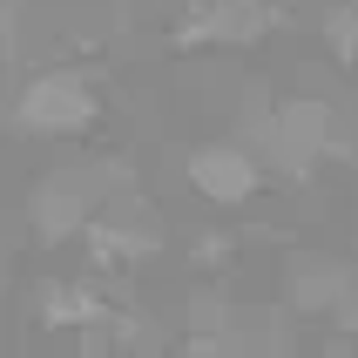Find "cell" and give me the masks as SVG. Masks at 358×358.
Returning <instances> with one entry per match:
<instances>
[{"instance_id": "cell-1", "label": "cell", "mask_w": 358, "mask_h": 358, "mask_svg": "<svg viewBox=\"0 0 358 358\" xmlns=\"http://www.w3.org/2000/svg\"><path fill=\"white\" fill-rule=\"evenodd\" d=\"M101 115V95L81 68H34L7 101V122L20 136H88Z\"/></svg>"}, {"instance_id": "cell-2", "label": "cell", "mask_w": 358, "mask_h": 358, "mask_svg": "<svg viewBox=\"0 0 358 358\" xmlns=\"http://www.w3.org/2000/svg\"><path fill=\"white\" fill-rule=\"evenodd\" d=\"M182 182L210 210H250L271 189V162H264V149L250 136H210L182 156Z\"/></svg>"}, {"instance_id": "cell-3", "label": "cell", "mask_w": 358, "mask_h": 358, "mask_svg": "<svg viewBox=\"0 0 358 358\" xmlns=\"http://www.w3.org/2000/svg\"><path fill=\"white\" fill-rule=\"evenodd\" d=\"M101 169H55V176H41L20 203V217L34 230V243H75L88 237V223L108 210V182H95Z\"/></svg>"}, {"instance_id": "cell-4", "label": "cell", "mask_w": 358, "mask_h": 358, "mask_svg": "<svg viewBox=\"0 0 358 358\" xmlns=\"http://www.w3.org/2000/svg\"><path fill=\"white\" fill-rule=\"evenodd\" d=\"M352 284H358L352 264H338V257H298L291 271H284V304L304 311V318H331Z\"/></svg>"}, {"instance_id": "cell-5", "label": "cell", "mask_w": 358, "mask_h": 358, "mask_svg": "<svg viewBox=\"0 0 358 358\" xmlns=\"http://www.w3.org/2000/svg\"><path fill=\"white\" fill-rule=\"evenodd\" d=\"M115 318V304L101 298L95 284H61V278H48L34 291V324L41 331H88V324H108Z\"/></svg>"}, {"instance_id": "cell-6", "label": "cell", "mask_w": 358, "mask_h": 358, "mask_svg": "<svg viewBox=\"0 0 358 358\" xmlns=\"http://www.w3.org/2000/svg\"><path fill=\"white\" fill-rule=\"evenodd\" d=\"M324 48H331L345 68L358 61V0H331V7H324Z\"/></svg>"}]
</instances>
